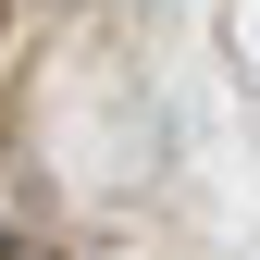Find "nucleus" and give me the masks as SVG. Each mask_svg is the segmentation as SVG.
I'll use <instances>...</instances> for the list:
<instances>
[{"instance_id":"obj_1","label":"nucleus","mask_w":260,"mask_h":260,"mask_svg":"<svg viewBox=\"0 0 260 260\" xmlns=\"http://www.w3.org/2000/svg\"><path fill=\"white\" fill-rule=\"evenodd\" d=\"M0 260H13V248H0Z\"/></svg>"}]
</instances>
